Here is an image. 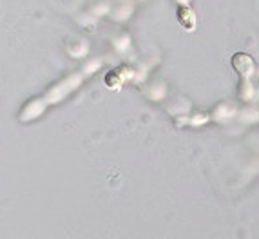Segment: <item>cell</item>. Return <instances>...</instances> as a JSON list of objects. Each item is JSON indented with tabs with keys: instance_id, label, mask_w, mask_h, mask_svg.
<instances>
[{
	"instance_id": "6da1fadb",
	"label": "cell",
	"mask_w": 259,
	"mask_h": 239,
	"mask_svg": "<svg viewBox=\"0 0 259 239\" xmlns=\"http://www.w3.org/2000/svg\"><path fill=\"white\" fill-rule=\"evenodd\" d=\"M232 65H234V69L238 71L245 80L250 78L252 73H254V69H255L254 60H252L246 53H236V55L232 57Z\"/></svg>"
},
{
	"instance_id": "3957f363",
	"label": "cell",
	"mask_w": 259,
	"mask_h": 239,
	"mask_svg": "<svg viewBox=\"0 0 259 239\" xmlns=\"http://www.w3.org/2000/svg\"><path fill=\"white\" fill-rule=\"evenodd\" d=\"M127 76H129L127 67H118V69L111 71V73L105 76V83H107L109 87H112V89H120V85L125 82Z\"/></svg>"
},
{
	"instance_id": "7a4b0ae2",
	"label": "cell",
	"mask_w": 259,
	"mask_h": 239,
	"mask_svg": "<svg viewBox=\"0 0 259 239\" xmlns=\"http://www.w3.org/2000/svg\"><path fill=\"white\" fill-rule=\"evenodd\" d=\"M176 17H178V22H180V26L185 27L187 31H192L196 27V15L189 6H180Z\"/></svg>"
}]
</instances>
